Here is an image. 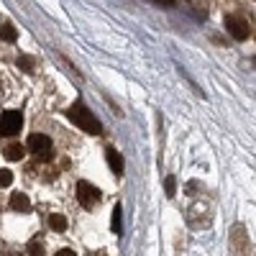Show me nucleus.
Instances as JSON below:
<instances>
[{"mask_svg": "<svg viewBox=\"0 0 256 256\" xmlns=\"http://www.w3.org/2000/svg\"><path fill=\"white\" fill-rule=\"evenodd\" d=\"M120 223H123V213H120V205L113 208V218H110V231L120 233Z\"/></svg>", "mask_w": 256, "mask_h": 256, "instance_id": "nucleus-10", "label": "nucleus"}, {"mask_svg": "<svg viewBox=\"0 0 256 256\" xmlns=\"http://www.w3.org/2000/svg\"><path fill=\"white\" fill-rule=\"evenodd\" d=\"M70 118H72V123H77V128H82L87 133H100V120L93 116V110L85 108L82 103H74L70 108Z\"/></svg>", "mask_w": 256, "mask_h": 256, "instance_id": "nucleus-1", "label": "nucleus"}, {"mask_svg": "<svg viewBox=\"0 0 256 256\" xmlns=\"http://www.w3.org/2000/svg\"><path fill=\"white\" fill-rule=\"evenodd\" d=\"M57 256H74V251L72 249H62V251H57Z\"/></svg>", "mask_w": 256, "mask_h": 256, "instance_id": "nucleus-19", "label": "nucleus"}, {"mask_svg": "<svg viewBox=\"0 0 256 256\" xmlns=\"http://www.w3.org/2000/svg\"><path fill=\"white\" fill-rule=\"evenodd\" d=\"M23 154H26V149L21 146V143H8V146L3 149V157L8 162H21V159H23Z\"/></svg>", "mask_w": 256, "mask_h": 256, "instance_id": "nucleus-7", "label": "nucleus"}, {"mask_svg": "<svg viewBox=\"0 0 256 256\" xmlns=\"http://www.w3.org/2000/svg\"><path fill=\"white\" fill-rule=\"evenodd\" d=\"M10 208H13L16 213H28L31 203H28V197L23 192H13V195H10Z\"/></svg>", "mask_w": 256, "mask_h": 256, "instance_id": "nucleus-6", "label": "nucleus"}, {"mask_svg": "<svg viewBox=\"0 0 256 256\" xmlns=\"http://www.w3.org/2000/svg\"><path fill=\"white\" fill-rule=\"evenodd\" d=\"M49 228H51V231H67V218L59 215V213L49 215Z\"/></svg>", "mask_w": 256, "mask_h": 256, "instance_id": "nucleus-9", "label": "nucleus"}, {"mask_svg": "<svg viewBox=\"0 0 256 256\" xmlns=\"http://www.w3.org/2000/svg\"><path fill=\"white\" fill-rule=\"evenodd\" d=\"M105 157H108V164H110V169H113L118 177L123 174V157H120V154H118L116 149H108V154H105Z\"/></svg>", "mask_w": 256, "mask_h": 256, "instance_id": "nucleus-8", "label": "nucleus"}, {"mask_svg": "<svg viewBox=\"0 0 256 256\" xmlns=\"http://www.w3.org/2000/svg\"><path fill=\"white\" fill-rule=\"evenodd\" d=\"M18 67H21L23 72H33V70H36V59H33V57H26V54H23V57H18Z\"/></svg>", "mask_w": 256, "mask_h": 256, "instance_id": "nucleus-12", "label": "nucleus"}, {"mask_svg": "<svg viewBox=\"0 0 256 256\" xmlns=\"http://www.w3.org/2000/svg\"><path fill=\"white\" fill-rule=\"evenodd\" d=\"M28 151L36 157L39 162H49L54 157V146H51V139L44 136V133H33L28 139Z\"/></svg>", "mask_w": 256, "mask_h": 256, "instance_id": "nucleus-2", "label": "nucleus"}, {"mask_svg": "<svg viewBox=\"0 0 256 256\" xmlns=\"http://www.w3.org/2000/svg\"><path fill=\"white\" fill-rule=\"evenodd\" d=\"M10 256H23V254H21V251H10Z\"/></svg>", "mask_w": 256, "mask_h": 256, "instance_id": "nucleus-20", "label": "nucleus"}, {"mask_svg": "<svg viewBox=\"0 0 256 256\" xmlns=\"http://www.w3.org/2000/svg\"><path fill=\"white\" fill-rule=\"evenodd\" d=\"M197 187H203V185H200V182H195V180H192V182H187V192H190V195H195V192H197Z\"/></svg>", "mask_w": 256, "mask_h": 256, "instance_id": "nucleus-17", "label": "nucleus"}, {"mask_svg": "<svg viewBox=\"0 0 256 256\" xmlns=\"http://www.w3.org/2000/svg\"><path fill=\"white\" fill-rule=\"evenodd\" d=\"M154 3H159V5H164V8H172L174 0H154Z\"/></svg>", "mask_w": 256, "mask_h": 256, "instance_id": "nucleus-18", "label": "nucleus"}, {"mask_svg": "<svg viewBox=\"0 0 256 256\" xmlns=\"http://www.w3.org/2000/svg\"><path fill=\"white\" fill-rule=\"evenodd\" d=\"M26 251H28V256H44V254H47V251H44V243L36 241V238H31V241H28Z\"/></svg>", "mask_w": 256, "mask_h": 256, "instance_id": "nucleus-11", "label": "nucleus"}, {"mask_svg": "<svg viewBox=\"0 0 256 256\" xmlns=\"http://www.w3.org/2000/svg\"><path fill=\"white\" fill-rule=\"evenodd\" d=\"M0 39H3V41H16L18 33H16L13 26H0Z\"/></svg>", "mask_w": 256, "mask_h": 256, "instance_id": "nucleus-13", "label": "nucleus"}, {"mask_svg": "<svg viewBox=\"0 0 256 256\" xmlns=\"http://www.w3.org/2000/svg\"><path fill=\"white\" fill-rule=\"evenodd\" d=\"M21 128H23V116L18 110H5L0 116V136H16Z\"/></svg>", "mask_w": 256, "mask_h": 256, "instance_id": "nucleus-3", "label": "nucleus"}, {"mask_svg": "<svg viewBox=\"0 0 256 256\" xmlns=\"http://www.w3.org/2000/svg\"><path fill=\"white\" fill-rule=\"evenodd\" d=\"M77 200H80V205L85 208V210H90V208H95L97 203H100V190L95 185H90V182H77Z\"/></svg>", "mask_w": 256, "mask_h": 256, "instance_id": "nucleus-4", "label": "nucleus"}, {"mask_svg": "<svg viewBox=\"0 0 256 256\" xmlns=\"http://www.w3.org/2000/svg\"><path fill=\"white\" fill-rule=\"evenodd\" d=\"M10 182H13L10 169H0V187H10Z\"/></svg>", "mask_w": 256, "mask_h": 256, "instance_id": "nucleus-16", "label": "nucleus"}, {"mask_svg": "<svg viewBox=\"0 0 256 256\" xmlns=\"http://www.w3.org/2000/svg\"><path fill=\"white\" fill-rule=\"evenodd\" d=\"M8 95H10V82L5 74H0V100H5Z\"/></svg>", "mask_w": 256, "mask_h": 256, "instance_id": "nucleus-14", "label": "nucleus"}, {"mask_svg": "<svg viewBox=\"0 0 256 256\" xmlns=\"http://www.w3.org/2000/svg\"><path fill=\"white\" fill-rule=\"evenodd\" d=\"M226 28L233 39H249V23L241 16H226Z\"/></svg>", "mask_w": 256, "mask_h": 256, "instance_id": "nucleus-5", "label": "nucleus"}, {"mask_svg": "<svg viewBox=\"0 0 256 256\" xmlns=\"http://www.w3.org/2000/svg\"><path fill=\"white\" fill-rule=\"evenodd\" d=\"M164 192L169 197H174V192H177V180H174V177H166V180H164Z\"/></svg>", "mask_w": 256, "mask_h": 256, "instance_id": "nucleus-15", "label": "nucleus"}]
</instances>
